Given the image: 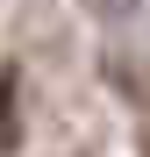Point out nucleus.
<instances>
[{
	"label": "nucleus",
	"instance_id": "nucleus-2",
	"mask_svg": "<svg viewBox=\"0 0 150 157\" xmlns=\"http://www.w3.org/2000/svg\"><path fill=\"white\" fill-rule=\"evenodd\" d=\"M143 157H150V121H143Z\"/></svg>",
	"mask_w": 150,
	"mask_h": 157
},
{
	"label": "nucleus",
	"instance_id": "nucleus-1",
	"mask_svg": "<svg viewBox=\"0 0 150 157\" xmlns=\"http://www.w3.org/2000/svg\"><path fill=\"white\" fill-rule=\"evenodd\" d=\"M21 143V114H14V71H0V150Z\"/></svg>",
	"mask_w": 150,
	"mask_h": 157
}]
</instances>
